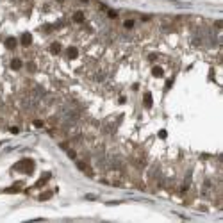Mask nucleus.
Returning <instances> with one entry per match:
<instances>
[{
  "label": "nucleus",
  "instance_id": "15",
  "mask_svg": "<svg viewBox=\"0 0 223 223\" xmlns=\"http://www.w3.org/2000/svg\"><path fill=\"white\" fill-rule=\"evenodd\" d=\"M148 59H150V61H155V59H157V55H155V54H150Z\"/></svg>",
  "mask_w": 223,
  "mask_h": 223
},
{
  "label": "nucleus",
  "instance_id": "14",
  "mask_svg": "<svg viewBox=\"0 0 223 223\" xmlns=\"http://www.w3.org/2000/svg\"><path fill=\"white\" fill-rule=\"evenodd\" d=\"M34 125H36V127H43V121H41V120H34Z\"/></svg>",
  "mask_w": 223,
  "mask_h": 223
},
{
  "label": "nucleus",
  "instance_id": "7",
  "mask_svg": "<svg viewBox=\"0 0 223 223\" xmlns=\"http://www.w3.org/2000/svg\"><path fill=\"white\" fill-rule=\"evenodd\" d=\"M143 104H145V107H152V104H153L152 93H145V95H143Z\"/></svg>",
  "mask_w": 223,
  "mask_h": 223
},
{
  "label": "nucleus",
  "instance_id": "3",
  "mask_svg": "<svg viewBox=\"0 0 223 223\" xmlns=\"http://www.w3.org/2000/svg\"><path fill=\"white\" fill-rule=\"evenodd\" d=\"M77 55H79V48L77 46H68L66 48V57L68 59H77Z\"/></svg>",
  "mask_w": 223,
  "mask_h": 223
},
{
  "label": "nucleus",
  "instance_id": "11",
  "mask_svg": "<svg viewBox=\"0 0 223 223\" xmlns=\"http://www.w3.org/2000/svg\"><path fill=\"white\" fill-rule=\"evenodd\" d=\"M50 196H52V193H50V191H46V193H43V195L39 196V200H48Z\"/></svg>",
  "mask_w": 223,
  "mask_h": 223
},
{
  "label": "nucleus",
  "instance_id": "6",
  "mask_svg": "<svg viewBox=\"0 0 223 223\" xmlns=\"http://www.w3.org/2000/svg\"><path fill=\"white\" fill-rule=\"evenodd\" d=\"M61 48H63V46H61V43H59V41H54V43L50 45V52H52L54 55H57V54L61 52Z\"/></svg>",
  "mask_w": 223,
  "mask_h": 223
},
{
  "label": "nucleus",
  "instance_id": "2",
  "mask_svg": "<svg viewBox=\"0 0 223 223\" xmlns=\"http://www.w3.org/2000/svg\"><path fill=\"white\" fill-rule=\"evenodd\" d=\"M20 43H22L23 46H31V45H32V36H31L29 32L22 34V37H20Z\"/></svg>",
  "mask_w": 223,
  "mask_h": 223
},
{
  "label": "nucleus",
  "instance_id": "13",
  "mask_svg": "<svg viewBox=\"0 0 223 223\" xmlns=\"http://www.w3.org/2000/svg\"><path fill=\"white\" fill-rule=\"evenodd\" d=\"M27 66H29V72H34V70H36V64H34V63H29Z\"/></svg>",
  "mask_w": 223,
  "mask_h": 223
},
{
  "label": "nucleus",
  "instance_id": "4",
  "mask_svg": "<svg viewBox=\"0 0 223 223\" xmlns=\"http://www.w3.org/2000/svg\"><path fill=\"white\" fill-rule=\"evenodd\" d=\"M11 68H13V70H22V68H23V61L18 59V57H14V59L11 61Z\"/></svg>",
  "mask_w": 223,
  "mask_h": 223
},
{
  "label": "nucleus",
  "instance_id": "17",
  "mask_svg": "<svg viewBox=\"0 0 223 223\" xmlns=\"http://www.w3.org/2000/svg\"><path fill=\"white\" fill-rule=\"evenodd\" d=\"M55 2H59V4H63V2H66V0H55Z\"/></svg>",
  "mask_w": 223,
  "mask_h": 223
},
{
  "label": "nucleus",
  "instance_id": "9",
  "mask_svg": "<svg viewBox=\"0 0 223 223\" xmlns=\"http://www.w3.org/2000/svg\"><path fill=\"white\" fill-rule=\"evenodd\" d=\"M152 75H153V77H162V75H164V70H162L161 66H153V68H152Z\"/></svg>",
  "mask_w": 223,
  "mask_h": 223
},
{
  "label": "nucleus",
  "instance_id": "18",
  "mask_svg": "<svg viewBox=\"0 0 223 223\" xmlns=\"http://www.w3.org/2000/svg\"><path fill=\"white\" fill-rule=\"evenodd\" d=\"M82 2H88V0H82Z\"/></svg>",
  "mask_w": 223,
  "mask_h": 223
},
{
  "label": "nucleus",
  "instance_id": "10",
  "mask_svg": "<svg viewBox=\"0 0 223 223\" xmlns=\"http://www.w3.org/2000/svg\"><path fill=\"white\" fill-rule=\"evenodd\" d=\"M134 25H136L134 20H125V22H123V27H125V29H134Z\"/></svg>",
  "mask_w": 223,
  "mask_h": 223
},
{
  "label": "nucleus",
  "instance_id": "1",
  "mask_svg": "<svg viewBox=\"0 0 223 223\" xmlns=\"http://www.w3.org/2000/svg\"><path fill=\"white\" fill-rule=\"evenodd\" d=\"M16 170H22V171H25V173H32V171H34V161H31V159L20 161V162L16 164Z\"/></svg>",
  "mask_w": 223,
  "mask_h": 223
},
{
  "label": "nucleus",
  "instance_id": "12",
  "mask_svg": "<svg viewBox=\"0 0 223 223\" xmlns=\"http://www.w3.org/2000/svg\"><path fill=\"white\" fill-rule=\"evenodd\" d=\"M166 136H168V132H166V130H159V138H161V139H164Z\"/></svg>",
  "mask_w": 223,
  "mask_h": 223
},
{
  "label": "nucleus",
  "instance_id": "8",
  "mask_svg": "<svg viewBox=\"0 0 223 223\" xmlns=\"http://www.w3.org/2000/svg\"><path fill=\"white\" fill-rule=\"evenodd\" d=\"M72 20H73L75 23H82V22H84V13H82V11H77V13H73Z\"/></svg>",
  "mask_w": 223,
  "mask_h": 223
},
{
  "label": "nucleus",
  "instance_id": "5",
  "mask_svg": "<svg viewBox=\"0 0 223 223\" xmlns=\"http://www.w3.org/2000/svg\"><path fill=\"white\" fill-rule=\"evenodd\" d=\"M16 45H18L16 37H7V39H5V46H7L9 50H14V48H16Z\"/></svg>",
  "mask_w": 223,
  "mask_h": 223
},
{
  "label": "nucleus",
  "instance_id": "16",
  "mask_svg": "<svg viewBox=\"0 0 223 223\" xmlns=\"http://www.w3.org/2000/svg\"><path fill=\"white\" fill-rule=\"evenodd\" d=\"M107 14H109V18H116V13H114V11H109Z\"/></svg>",
  "mask_w": 223,
  "mask_h": 223
}]
</instances>
